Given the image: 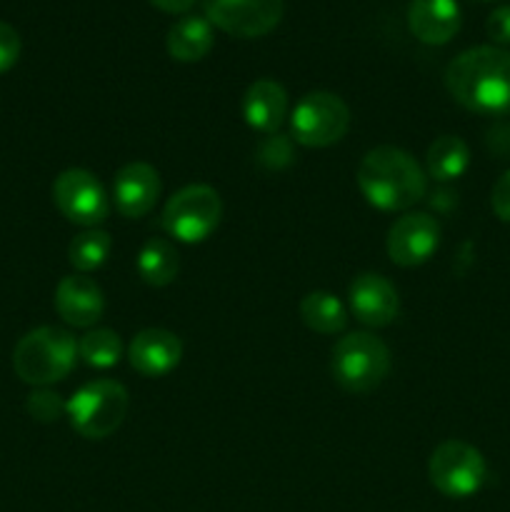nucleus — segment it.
Segmentation results:
<instances>
[{
    "label": "nucleus",
    "instance_id": "nucleus-13",
    "mask_svg": "<svg viewBox=\"0 0 510 512\" xmlns=\"http://www.w3.org/2000/svg\"><path fill=\"white\" fill-rule=\"evenodd\" d=\"M180 358H183V343L178 335L165 328L140 330L128 345L130 368L143 378H163L178 368Z\"/></svg>",
    "mask_w": 510,
    "mask_h": 512
},
{
    "label": "nucleus",
    "instance_id": "nucleus-8",
    "mask_svg": "<svg viewBox=\"0 0 510 512\" xmlns=\"http://www.w3.org/2000/svg\"><path fill=\"white\" fill-rule=\"evenodd\" d=\"M350 128V110L338 95L315 90L303 95L290 113V133L305 148H328L340 143Z\"/></svg>",
    "mask_w": 510,
    "mask_h": 512
},
{
    "label": "nucleus",
    "instance_id": "nucleus-16",
    "mask_svg": "<svg viewBox=\"0 0 510 512\" xmlns=\"http://www.w3.org/2000/svg\"><path fill=\"white\" fill-rule=\"evenodd\" d=\"M460 5L455 0H410L408 28L420 43L445 45L460 30Z\"/></svg>",
    "mask_w": 510,
    "mask_h": 512
},
{
    "label": "nucleus",
    "instance_id": "nucleus-9",
    "mask_svg": "<svg viewBox=\"0 0 510 512\" xmlns=\"http://www.w3.org/2000/svg\"><path fill=\"white\" fill-rule=\"evenodd\" d=\"M53 200L70 223L85 230L98 228L110 213L108 193L100 180L83 168H68L55 178Z\"/></svg>",
    "mask_w": 510,
    "mask_h": 512
},
{
    "label": "nucleus",
    "instance_id": "nucleus-26",
    "mask_svg": "<svg viewBox=\"0 0 510 512\" xmlns=\"http://www.w3.org/2000/svg\"><path fill=\"white\" fill-rule=\"evenodd\" d=\"M485 33L493 40L498 48H508L510 45V5H500L485 20Z\"/></svg>",
    "mask_w": 510,
    "mask_h": 512
},
{
    "label": "nucleus",
    "instance_id": "nucleus-7",
    "mask_svg": "<svg viewBox=\"0 0 510 512\" xmlns=\"http://www.w3.org/2000/svg\"><path fill=\"white\" fill-rule=\"evenodd\" d=\"M430 485L453 500L473 498L488 478V465L475 445L463 440H445L433 450L428 463Z\"/></svg>",
    "mask_w": 510,
    "mask_h": 512
},
{
    "label": "nucleus",
    "instance_id": "nucleus-5",
    "mask_svg": "<svg viewBox=\"0 0 510 512\" xmlns=\"http://www.w3.org/2000/svg\"><path fill=\"white\" fill-rule=\"evenodd\" d=\"M330 370L348 393H370L388 378L390 350L375 335L350 333L335 343Z\"/></svg>",
    "mask_w": 510,
    "mask_h": 512
},
{
    "label": "nucleus",
    "instance_id": "nucleus-15",
    "mask_svg": "<svg viewBox=\"0 0 510 512\" xmlns=\"http://www.w3.org/2000/svg\"><path fill=\"white\" fill-rule=\"evenodd\" d=\"M55 310L73 328H93L105 313V295L95 280L68 275L55 288Z\"/></svg>",
    "mask_w": 510,
    "mask_h": 512
},
{
    "label": "nucleus",
    "instance_id": "nucleus-23",
    "mask_svg": "<svg viewBox=\"0 0 510 512\" xmlns=\"http://www.w3.org/2000/svg\"><path fill=\"white\" fill-rule=\"evenodd\" d=\"M110 250H113V240L105 230L90 228L75 235L73 243L68 248V260L78 273H93V270L103 268L108 260Z\"/></svg>",
    "mask_w": 510,
    "mask_h": 512
},
{
    "label": "nucleus",
    "instance_id": "nucleus-24",
    "mask_svg": "<svg viewBox=\"0 0 510 512\" xmlns=\"http://www.w3.org/2000/svg\"><path fill=\"white\" fill-rule=\"evenodd\" d=\"M65 405L68 403L58 393L48 388H38L35 393H30L25 408H28L30 418L38 420V423H55L65 413Z\"/></svg>",
    "mask_w": 510,
    "mask_h": 512
},
{
    "label": "nucleus",
    "instance_id": "nucleus-27",
    "mask_svg": "<svg viewBox=\"0 0 510 512\" xmlns=\"http://www.w3.org/2000/svg\"><path fill=\"white\" fill-rule=\"evenodd\" d=\"M490 205H493V213L498 215L503 223H510V170H505L493 185V193H490Z\"/></svg>",
    "mask_w": 510,
    "mask_h": 512
},
{
    "label": "nucleus",
    "instance_id": "nucleus-3",
    "mask_svg": "<svg viewBox=\"0 0 510 512\" xmlns=\"http://www.w3.org/2000/svg\"><path fill=\"white\" fill-rule=\"evenodd\" d=\"M78 360V343L63 328L43 325L18 340L13 350V370L23 383L48 388L70 375Z\"/></svg>",
    "mask_w": 510,
    "mask_h": 512
},
{
    "label": "nucleus",
    "instance_id": "nucleus-21",
    "mask_svg": "<svg viewBox=\"0 0 510 512\" xmlns=\"http://www.w3.org/2000/svg\"><path fill=\"white\" fill-rule=\"evenodd\" d=\"M300 318L315 333L335 335L343 333L345 325H348V310L333 293L315 290L300 300Z\"/></svg>",
    "mask_w": 510,
    "mask_h": 512
},
{
    "label": "nucleus",
    "instance_id": "nucleus-28",
    "mask_svg": "<svg viewBox=\"0 0 510 512\" xmlns=\"http://www.w3.org/2000/svg\"><path fill=\"white\" fill-rule=\"evenodd\" d=\"M150 5H155L163 13H173V15H183L188 13L190 8L195 5V0H148Z\"/></svg>",
    "mask_w": 510,
    "mask_h": 512
},
{
    "label": "nucleus",
    "instance_id": "nucleus-2",
    "mask_svg": "<svg viewBox=\"0 0 510 512\" xmlns=\"http://www.w3.org/2000/svg\"><path fill=\"white\" fill-rule=\"evenodd\" d=\"M358 188L373 208L385 213L410 210L428 193V173L395 145L368 150L358 165Z\"/></svg>",
    "mask_w": 510,
    "mask_h": 512
},
{
    "label": "nucleus",
    "instance_id": "nucleus-12",
    "mask_svg": "<svg viewBox=\"0 0 510 512\" xmlns=\"http://www.w3.org/2000/svg\"><path fill=\"white\" fill-rule=\"evenodd\" d=\"M350 313L368 328H385L398 318V290L378 273H363L348 288Z\"/></svg>",
    "mask_w": 510,
    "mask_h": 512
},
{
    "label": "nucleus",
    "instance_id": "nucleus-6",
    "mask_svg": "<svg viewBox=\"0 0 510 512\" xmlns=\"http://www.w3.org/2000/svg\"><path fill=\"white\" fill-rule=\"evenodd\" d=\"M223 218V200L210 185H185L165 203L160 223L180 243H203Z\"/></svg>",
    "mask_w": 510,
    "mask_h": 512
},
{
    "label": "nucleus",
    "instance_id": "nucleus-18",
    "mask_svg": "<svg viewBox=\"0 0 510 512\" xmlns=\"http://www.w3.org/2000/svg\"><path fill=\"white\" fill-rule=\"evenodd\" d=\"M213 43V25H210L208 18H200V15L180 18L168 30V38H165L168 55L178 60V63H198V60H203L213 50Z\"/></svg>",
    "mask_w": 510,
    "mask_h": 512
},
{
    "label": "nucleus",
    "instance_id": "nucleus-19",
    "mask_svg": "<svg viewBox=\"0 0 510 512\" xmlns=\"http://www.w3.org/2000/svg\"><path fill=\"white\" fill-rule=\"evenodd\" d=\"M468 165L470 148L458 135H440L430 143L428 153H425L428 178L438 180V183H453V180L463 178Z\"/></svg>",
    "mask_w": 510,
    "mask_h": 512
},
{
    "label": "nucleus",
    "instance_id": "nucleus-10",
    "mask_svg": "<svg viewBox=\"0 0 510 512\" xmlns=\"http://www.w3.org/2000/svg\"><path fill=\"white\" fill-rule=\"evenodd\" d=\"M205 18L233 38H263L283 20V0H203Z\"/></svg>",
    "mask_w": 510,
    "mask_h": 512
},
{
    "label": "nucleus",
    "instance_id": "nucleus-22",
    "mask_svg": "<svg viewBox=\"0 0 510 512\" xmlns=\"http://www.w3.org/2000/svg\"><path fill=\"white\" fill-rule=\"evenodd\" d=\"M78 358L95 370H108L123 358V343L115 330L95 328L78 340Z\"/></svg>",
    "mask_w": 510,
    "mask_h": 512
},
{
    "label": "nucleus",
    "instance_id": "nucleus-1",
    "mask_svg": "<svg viewBox=\"0 0 510 512\" xmlns=\"http://www.w3.org/2000/svg\"><path fill=\"white\" fill-rule=\"evenodd\" d=\"M445 88L458 105L478 115L510 110V53L498 45H478L450 60Z\"/></svg>",
    "mask_w": 510,
    "mask_h": 512
},
{
    "label": "nucleus",
    "instance_id": "nucleus-25",
    "mask_svg": "<svg viewBox=\"0 0 510 512\" xmlns=\"http://www.w3.org/2000/svg\"><path fill=\"white\" fill-rule=\"evenodd\" d=\"M20 48H23V43H20L18 30L0 20V73H5V70L18 63Z\"/></svg>",
    "mask_w": 510,
    "mask_h": 512
},
{
    "label": "nucleus",
    "instance_id": "nucleus-17",
    "mask_svg": "<svg viewBox=\"0 0 510 512\" xmlns=\"http://www.w3.org/2000/svg\"><path fill=\"white\" fill-rule=\"evenodd\" d=\"M243 118L258 133H275L288 118V93L275 80H255L243 95Z\"/></svg>",
    "mask_w": 510,
    "mask_h": 512
},
{
    "label": "nucleus",
    "instance_id": "nucleus-4",
    "mask_svg": "<svg viewBox=\"0 0 510 512\" xmlns=\"http://www.w3.org/2000/svg\"><path fill=\"white\" fill-rule=\"evenodd\" d=\"M128 390L115 380H93L75 390L65 405L70 425L88 440H103L123 425L128 415Z\"/></svg>",
    "mask_w": 510,
    "mask_h": 512
},
{
    "label": "nucleus",
    "instance_id": "nucleus-20",
    "mask_svg": "<svg viewBox=\"0 0 510 512\" xmlns=\"http://www.w3.org/2000/svg\"><path fill=\"white\" fill-rule=\"evenodd\" d=\"M180 255L165 238H150L138 253V275L153 288H165L178 278Z\"/></svg>",
    "mask_w": 510,
    "mask_h": 512
},
{
    "label": "nucleus",
    "instance_id": "nucleus-14",
    "mask_svg": "<svg viewBox=\"0 0 510 512\" xmlns=\"http://www.w3.org/2000/svg\"><path fill=\"white\" fill-rule=\"evenodd\" d=\"M158 198L160 175L153 165L135 160L118 170L113 180V200L123 218H143L155 208Z\"/></svg>",
    "mask_w": 510,
    "mask_h": 512
},
{
    "label": "nucleus",
    "instance_id": "nucleus-11",
    "mask_svg": "<svg viewBox=\"0 0 510 512\" xmlns=\"http://www.w3.org/2000/svg\"><path fill=\"white\" fill-rule=\"evenodd\" d=\"M440 245V223L428 213H405L388 230V258L400 268L428 263Z\"/></svg>",
    "mask_w": 510,
    "mask_h": 512
}]
</instances>
